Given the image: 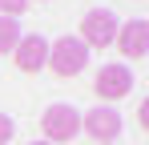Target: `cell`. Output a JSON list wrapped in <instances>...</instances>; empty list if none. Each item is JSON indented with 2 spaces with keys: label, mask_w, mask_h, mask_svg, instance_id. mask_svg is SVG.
<instances>
[{
  "label": "cell",
  "mask_w": 149,
  "mask_h": 145,
  "mask_svg": "<svg viewBox=\"0 0 149 145\" xmlns=\"http://www.w3.org/2000/svg\"><path fill=\"white\" fill-rule=\"evenodd\" d=\"M40 129H45V141H49V145H65V141H73L77 133H81V113H77L73 105L56 101V105L45 109Z\"/></svg>",
  "instance_id": "1"
},
{
  "label": "cell",
  "mask_w": 149,
  "mask_h": 145,
  "mask_svg": "<svg viewBox=\"0 0 149 145\" xmlns=\"http://www.w3.org/2000/svg\"><path fill=\"white\" fill-rule=\"evenodd\" d=\"M85 65H89V48L81 45L77 36H61V40L49 45V61H45V69H52L56 77H77Z\"/></svg>",
  "instance_id": "2"
},
{
  "label": "cell",
  "mask_w": 149,
  "mask_h": 145,
  "mask_svg": "<svg viewBox=\"0 0 149 145\" xmlns=\"http://www.w3.org/2000/svg\"><path fill=\"white\" fill-rule=\"evenodd\" d=\"M117 16L109 12V8H93V12H85V20H81V45L85 48H105L113 45V36H117Z\"/></svg>",
  "instance_id": "3"
},
{
  "label": "cell",
  "mask_w": 149,
  "mask_h": 145,
  "mask_svg": "<svg viewBox=\"0 0 149 145\" xmlns=\"http://www.w3.org/2000/svg\"><path fill=\"white\" fill-rule=\"evenodd\" d=\"M129 89H133V72H129V65H101L97 81H93V93H97L101 101H121Z\"/></svg>",
  "instance_id": "4"
},
{
  "label": "cell",
  "mask_w": 149,
  "mask_h": 145,
  "mask_svg": "<svg viewBox=\"0 0 149 145\" xmlns=\"http://www.w3.org/2000/svg\"><path fill=\"white\" fill-rule=\"evenodd\" d=\"M81 129H85V133H93V137H97V145H105V141H113V137L121 133V117H117V109L97 105V109L81 113Z\"/></svg>",
  "instance_id": "5"
},
{
  "label": "cell",
  "mask_w": 149,
  "mask_h": 145,
  "mask_svg": "<svg viewBox=\"0 0 149 145\" xmlns=\"http://www.w3.org/2000/svg\"><path fill=\"white\" fill-rule=\"evenodd\" d=\"M12 56H16V69H20V72H40V69H45V61H49V40H45L40 32L20 36L16 48H12Z\"/></svg>",
  "instance_id": "6"
},
{
  "label": "cell",
  "mask_w": 149,
  "mask_h": 145,
  "mask_svg": "<svg viewBox=\"0 0 149 145\" xmlns=\"http://www.w3.org/2000/svg\"><path fill=\"white\" fill-rule=\"evenodd\" d=\"M113 45L121 48V56H133V61H141L149 48V20H129V24H117V36H113Z\"/></svg>",
  "instance_id": "7"
},
{
  "label": "cell",
  "mask_w": 149,
  "mask_h": 145,
  "mask_svg": "<svg viewBox=\"0 0 149 145\" xmlns=\"http://www.w3.org/2000/svg\"><path fill=\"white\" fill-rule=\"evenodd\" d=\"M20 36H24V32H20V24L12 20V16H0V56H8V52L16 48Z\"/></svg>",
  "instance_id": "8"
},
{
  "label": "cell",
  "mask_w": 149,
  "mask_h": 145,
  "mask_svg": "<svg viewBox=\"0 0 149 145\" xmlns=\"http://www.w3.org/2000/svg\"><path fill=\"white\" fill-rule=\"evenodd\" d=\"M24 8H28V0H0V16H12V20H16Z\"/></svg>",
  "instance_id": "9"
},
{
  "label": "cell",
  "mask_w": 149,
  "mask_h": 145,
  "mask_svg": "<svg viewBox=\"0 0 149 145\" xmlns=\"http://www.w3.org/2000/svg\"><path fill=\"white\" fill-rule=\"evenodd\" d=\"M12 137H16V121L8 117V113H0V145H8Z\"/></svg>",
  "instance_id": "10"
},
{
  "label": "cell",
  "mask_w": 149,
  "mask_h": 145,
  "mask_svg": "<svg viewBox=\"0 0 149 145\" xmlns=\"http://www.w3.org/2000/svg\"><path fill=\"white\" fill-rule=\"evenodd\" d=\"M28 145H49V141H28Z\"/></svg>",
  "instance_id": "11"
},
{
  "label": "cell",
  "mask_w": 149,
  "mask_h": 145,
  "mask_svg": "<svg viewBox=\"0 0 149 145\" xmlns=\"http://www.w3.org/2000/svg\"><path fill=\"white\" fill-rule=\"evenodd\" d=\"M105 145H113V141H105Z\"/></svg>",
  "instance_id": "12"
}]
</instances>
